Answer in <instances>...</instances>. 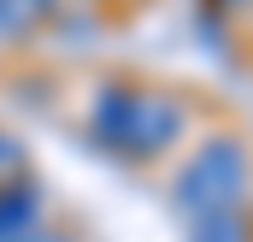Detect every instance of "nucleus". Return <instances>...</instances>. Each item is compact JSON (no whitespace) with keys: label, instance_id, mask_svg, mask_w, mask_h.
Wrapping results in <instances>:
<instances>
[{"label":"nucleus","instance_id":"3","mask_svg":"<svg viewBox=\"0 0 253 242\" xmlns=\"http://www.w3.org/2000/svg\"><path fill=\"white\" fill-rule=\"evenodd\" d=\"M30 225H36V195L30 189H0V242L30 237Z\"/></svg>","mask_w":253,"mask_h":242},{"label":"nucleus","instance_id":"4","mask_svg":"<svg viewBox=\"0 0 253 242\" xmlns=\"http://www.w3.org/2000/svg\"><path fill=\"white\" fill-rule=\"evenodd\" d=\"M189 242H248V225L236 213H218V219H194Z\"/></svg>","mask_w":253,"mask_h":242},{"label":"nucleus","instance_id":"2","mask_svg":"<svg viewBox=\"0 0 253 242\" xmlns=\"http://www.w3.org/2000/svg\"><path fill=\"white\" fill-rule=\"evenodd\" d=\"M242 195H248V148L236 136L200 142V154L177 178V207L189 219H218V213H236Z\"/></svg>","mask_w":253,"mask_h":242},{"label":"nucleus","instance_id":"5","mask_svg":"<svg viewBox=\"0 0 253 242\" xmlns=\"http://www.w3.org/2000/svg\"><path fill=\"white\" fill-rule=\"evenodd\" d=\"M12 166H18V142H12V136H0V172H12Z\"/></svg>","mask_w":253,"mask_h":242},{"label":"nucleus","instance_id":"6","mask_svg":"<svg viewBox=\"0 0 253 242\" xmlns=\"http://www.w3.org/2000/svg\"><path fill=\"white\" fill-rule=\"evenodd\" d=\"M18 242H65V237H47V231H30V237H18Z\"/></svg>","mask_w":253,"mask_h":242},{"label":"nucleus","instance_id":"1","mask_svg":"<svg viewBox=\"0 0 253 242\" xmlns=\"http://www.w3.org/2000/svg\"><path fill=\"white\" fill-rule=\"evenodd\" d=\"M94 136L124 154H153L183 136V107L159 89H106L94 101Z\"/></svg>","mask_w":253,"mask_h":242}]
</instances>
